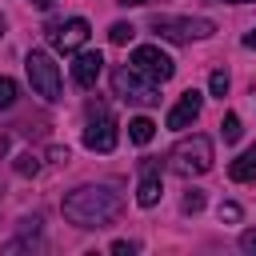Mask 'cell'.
<instances>
[{
	"mask_svg": "<svg viewBox=\"0 0 256 256\" xmlns=\"http://www.w3.org/2000/svg\"><path fill=\"white\" fill-rule=\"evenodd\" d=\"M60 208H64V216H68L76 228H104V224H112V220L120 216L124 200H120L112 188H104V184H84V188L68 192Z\"/></svg>",
	"mask_w": 256,
	"mask_h": 256,
	"instance_id": "obj_1",
	"label": "cell"
},
{
	"mask_svg": "<svg viewBox=\"0 0 256 256\" xmlns=\"http://www.w3.org/2000/svg\"><path fill=\"white\" fill-rule=\"evenodd\" d=\"M168 160H172L176 176H200V172L212 168V140L208 136H188V140H180L172 148Z\"/></svg>",
	"mask_w": 256,
	"mask_h": 256,
	"instance_id": "obj_2",
	"label": "cell"
},
{
	"mask_svg": "<svg viewBox=\"0 0 256 256\" xmlns=\"http://www.w3.org/2000/svg\"><path fill=\"white\" fill-rule=\"evenodd\" d=\"M24 68H28L32 92H36L40 100L56 104V100H60V68L52 64V56H48V52H28V56H24Z\"/></svg>",
	"mask_w": 256,
	"mask_h": 256,
	"instance_id": "obj_3",
	"label": "cell"
},
{
	"mask_svg": "<svg viewBox=\"0 0 256 256\" xmlns=\"http://www.w3.org/2000/svg\"><path fill=\"white\" fill-rule=\"evenodd\" d=\"M152 32L164 40H204L216 32V24L204 16H152Z\"/></svg>",
	"mask_w": 256,
	"mask_h": 256,
	"instance_id": "obj_4",
	"label": "cell"
},
{
	"mask_svg": "<svg viewBox=\"0 0 256 256\" xmlns=\"http://www.w3.org/2000/svg\"><path fill=\"white\" fill-rule=\"evenodd\" d=\"M112 88H116V96H120V100H132V104H160L156 84H152L148 76H140L132 64L112 72Z\"/></svg>",
	"mask_w": 256,
	"mask_h": 256,
	"instance_id": "obj_5",
	"label": "cell"
},
{
	"mask_svg": "<svg viewBox=\"0 0 256 256\" xmlns=\"http://www.w3.org/2000/svg\"><path fill=\"white\" fill-rule=\"evenodd\" d=\"M116 140H120V132H116V120H112V112H108L104 104H92V108H88L84 144H88L92 152H112V148H116Z\"/></svg>",
	"mask_w": 256,
	"mask_h": 256,
	"instance_id": "obj_6",
	"label": "cell"
},
{
	"mask_svg": "<svg viewBox=\"0 0 256 256\" xmlns=\"http://www.w3.org/2000/svg\"><path fill=\"white\" fill-rule=\"evenodd\" d=\"M132 68H136L140 76H148L152 84H164V80H172V72H176L172 56H168L164 48H156V44H140V48L132 52Z\"/></svg>",
	"mask_w": 256,
	"mask_h": 256,
	"instance_id": "obj_7",
	"label": "cell"
},
{
	"mask_svg": "<svg viewBox=\"0 0 256 256\" xmlns=\"http://www.w3.org/2000/svg\"><path fill=\"white\" fill-rule=\"evenodd\" d=\"M88 20L84 16H72L68 24H48V44L56 48V52H76V48H84V40H88Z\"/></svg>",
	"mask_w": 256,
	"mask_h": 256,
	"instance_id": "obj_8",
	"label": "cell"
},
{
	"mask_svg": "<svg viewBox=\"0 0 256 256\" xmlns=\"http://www.w3.org/2000/svg\"><path fill=\"white\" fill-rule=\"evenodd\" d=\"M200 108H204V96H200L196 88H188V92L172 104V112H168V120H164V124H168L172 132H180V128H188V124L200 116Z\"/></svg>",
	"mask_w": 256,
	"mask_h": 256,
	"instance_id": "obj_9",
	"label": "cell"
},
{
	"mask_svg": "<svg viewBox=\"0 0 256 256\" xmlns=\"http://www.w3.org/2000/svg\"><path fill=\"white\" fill-rule=\"evenodd\" d=\"M100 68H104V56H100V52H80L76 64H72V80H76L80 88H92V84L100 80Z\"/></svg>",
	"mask_w": 256,
	"mask_h": 256,
	"instance_id": "obj_10",
	"label": "cell"
},
{
	"mask_svg": "<svg viewBox=\"0 0 256 256\" xmlns=\"http://www.w3.org/2000/svg\"><path fill=\"white\" fill-rule=\"evenodd\" d=\"M156 200H160V180H156V168L144 164V180H140V188H136V204H140V208H152Z\"/></svg>",
	"mask_w": 256,
	"mask_h": 256,
	"instance_id": "obj_11",
	"label": "cell"
},
{
	"mask_svg": "<svg viewBox=\"0 0 256 256\" xmlns=\"http://www.w3.org/2000/svg\"><path fill=\"white\" fill-rule=\"evenodd\" d=\"M228 176L240 180V184H244V180H256V144H252L244 156H236V160L228 164Z\"/></svg>",
	"mask_w": 256,
	"mask_h": 256,
	"instance_id": "obj_12",
	"label": "cell"
},
{
	"mask_svg": "<svg viewBox=\"0 0 256 256\" xmlns=\"http://www.w3.org/2000/svg\"><path fill=\"white\" fill-rule=\"evenodd\" d=\"M156 136V124L148 120V116H136V120H128V140L132 144H148Z\"/></svg>",
	"mask_w": 256,
	"mask_h": 256,
	"instance_id": "obj_13",
	"label": "cell"
},
{
	"mask_svg": "<svg viewBox=\"0 0 256 256\" xmlns=\"http://www.w3.org/2000/svg\"><path fill=\"white\" fill-rule=\"evenodd\" d=\"M132 36H136V28H132V24H124V20H116V24L108 28V40H112V44H128Z\"/></svg>",
	"mask_w": 256,
	"mask_h": 256,
	"instance_id": "obj_14",
	"label": "cell"
},
{
	"mask_svg": "<svg viewBox=\"0 0 256 256\" xmlns=\"http://www.w3.org/2000/svg\"><path fill=\"white\" fill-rule=\"evenodd\" d=\"M220 132H224V140H228V144H236V140H240V116H236V112H228V116L220 120Z\"/></svg>",
	"mask_w": 256,
	"mask_h": 256,
	"instance_id": "obj_15",
	"label": "cell"
},
{
	"mask_svg": "<svg viewBox=\"0 0 256 256\" xmlns=\"http://www.w3.org/2000/svg\"><path fill=\"white\" fill-rule=\"evenodd\" d=\"M208 88H212V96H220V100H224V96H228V72H224V68H216V72L208 76Z\"/></svg>",
	"mask_w": 256,
	"mask_h": 256,
	"instance_id": "obj_16",
	"label": "cell"
},
{
	"mask_svg": "<svg viewBox=\"0 0 256 256\" xmlns=\"http://www.w3.org/2000/svg\"><path fill=\"white\" fill-rule=\"evenodd\" d=\"M12 104H16V80L0 76V108H12Z\"/></svg>",
	"mask_w": 256,
	"mask_h": 256,
	"instance_id": "obj_17",
	"label": "cell"
},
{
	"mask_svg": "<svg viewBox=\"0 0 256 256\" xmlns=\"http://www.w3.org/2000/svg\"><path fill=\"white\" fill-rule=\"evenodd\" d=\"M16 172H20V176H36V172H40V160H36L32 152H24V156H16Z\"/></svg>",
	"mask_w": 256,
	"mask_h": 256,
	"instance_id": "obj_18",
	"label": "cell"
},
{
	"mask_svg": "<svg viewBox=\"0 0 256 256\" xmlns=\"http://www.w3.org/2000/svg\"><path fill=\"white\" fill-rule=\"evenodd\" d=\"M200 208H204V192H196V188H192V192L184 196V212H200Z\"/></svg>",
	"mask_w": 256,
	"mask_h": 256,
	"instance_id": "obj_19",
	"label": "cell"
},
{
	"mask_svg": "<svg viewBox=\"0 0 256 256\" xmlns=\"http://www.w3.org/2000/svg\"><path fill=\"white\" fill-rule=\"evenodd\" d=\"M220 220H240V204H220Z\"/></svg>",
	"mask_w": 256,
	"mask_h": 256,
	"instance_id": "obj_20",
	"label": "cell"
},
{
	"mask_svg": "<svg viewBox=\"0 0 256 256\" xmlns=\"http://www.w3.org/2000/svg\"><path fill=\"white\" fill-rule=\"evenodd\" d=\"M240 248H244V252H256V228H248V232L240 236Z\"/></svg>",
	"mask_w": 256,
	"mask_h": 256,
	"instance_id": "obj_21",
	"label": "cell"
},
{
	"mask_svg": "<svg viewBox=\"0 0 256 256\" xmlns=\"http://www.w3.org/2000/svg\"><path fill=\"white\" fill-rule=\"evenodd\" d=\"M112 252H116V256H128V252H136V244H132V240H116Z\"/></svg>",
	"mask_w": 256,
	"mask_h": 256,
	"instance_id": "obj_22",
	"label": "cell"
},
{
	"mask_svg": "<svg viewBox=\"0 0 256 256\" xmlns=\"http://www.w3.org/2000/svg\"><path fill=\"white\" fill-rule=\"evenodd\" d=\"M48 160H52V164H64V160H68V148H52Z\"/></svg>",
	"mask_w": 256,
	"mask_h": 256,
	"instance_id": "obj_23",
	"label": "cell"
},
{
	"mask_svg": "<svg viewBox=\"0 0 256 256\" xmlns=\"http://www.w3.org/2000/svg\"><path fill=\"white\" fill-rule=\"evenodd\" d=\"M8 156V136H0V160Z\"/></svg>",
	"mask_w": 256,
	"mask_h": 256,
	"instance_id": "obj_24",
	"label": "cell"
},
{
	"mask_svg": "<svg viewBox=\"0 0 256 256\" xmlns=\"http://www.w3.org/2000/svg\"><path fill=\"white\" fill-rule=\"evenodd\" d=\"M244 44H248V48H256V28H252V32L244 36Z\"/></svg>",
	"mask_w": 256,
	"mask_h": 256,
	"instance_id": "obj_25",
	"label": "cell"
},
{
	"mask_svg": "<svg viewBox=\"0 0 256 256\" xmlns=\"http://www.w3.org/2000/svg\"><path fill=\"white\" fill-rule=\"evenodd\" d=\"M124 8H140V4H148V0H120Z\"/></svg>",
	"mask_w": 256,
	"mask_h": 256,
	"instance_id": "obj_26",
	"label": "cell"
},
{
	"mask_svg": "<svg viewBox=\"0 0 256 256\" xmlns=\"http://www.w3.org/2000/svg\"><path fill=\"white\" fill-rule=\"evenodd\" d=\"M32 4H36V8H52V0H32Z\"/></svg>",
	"mask_w": 256,
	"mask_h": 256,
	"instance_id": "obj_27",
	"label": "cell"
},
{
	"mask_svg": "<svg viewBox=\"0 0 256 256\" xmlns=\"http://www.w3.org/2000/svg\"><path fill=\"white\" fill-rule=\"evenodd\" d=\"M220 4H224V0H220ZM228 4H248V0H228Z\"/></svg>",
	"mask_w": 256,
	"mask_h": 256,
	"instance_id": "obj_28",
	"label": "cell"
},
{
	"mask_svg": "<svg viewBox=\"0 0 256 256\" xmlns=\"http://www.w3.org/2000/svg\"><path fill=\"white\" fill-rule=\"evenodd\" d=\"M0 32H4V16H0Z\"/></svg>",
	"mask_w": 256,
	"mask_h": 256,
	"instance_id": "obj_29",
	"label": "cell"
}]
</instances>
